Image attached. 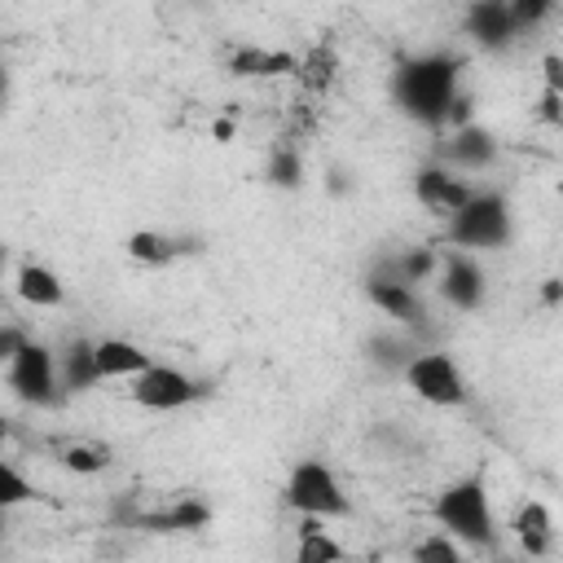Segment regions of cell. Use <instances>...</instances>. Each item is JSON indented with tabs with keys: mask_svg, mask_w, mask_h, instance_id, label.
I'll use <instances>...</instances> for the list:
<instances>
[{
	"mask_svg": "<svg viewBox=\"0 0 563 563\" xmlns=\"http://www.w3.org/2000/svg\"><path fill=\"white\" fill-rule=\"evenodd\" d=\"M435 286H440L444 303L457 308V312H475V308L484 303V295H488L484 268H479V260L466 255V251H444V255H440Z\"/></svg>",
	"mask_w": 563,
	"mask_h": 563,
	"instance_id": "8",
	"label": "cell"
},
{
	"mask_svg": "<svg viewBox=\"0 0 563 563\" xmlns=\"http://www.w3.org/2000/svg\"><path fill=\"white\" fill-rule=\"evenodd\" d=\"M40 497V488L0 453V510L9 515V510H18V506H26V501H35Z\"/></svg>",
	"mask_w": 563,
	"mask_h": 563,
	"instance_id": "24",
	"label": "cell"
},
{
	"mask_svg": "<svg viewBox=\"0 0 563 563\" xmlns=\"http://www.w3.org/2000/svg\"><path fill=\"white\" fill-rule=\"evenodd\" d=\"M264 176H268L277 189H299V185H303V154H299L295 145H277V150L268 154Z\"/></svg>",
	"mask_w": 563,
	"mask_h": 563,
	"instance_id": "25",
	"label": "cell"
},
{
	"mask_svg": "<svg viewBox=\"0 0 563 563\" xmlns=\"http://www.w3.org/2000/svg\"><path fill=\"white\" fill-rule=\"evenodd\" d=\"M9 97V66H4V57H0V101Z\"/></svg>",
	"mask_w": 563,
	"mask_h": 563,
	"instance_id": "32",
	"label": "cell"
},
{
	"mask_svg": "<svg viewBox=\"0 0 563 563\" xmlns=\"http://www.w3.org/2000/svg\"><path fill=\"white\" fill-rule=\"evenodd\" d=\"M400 378H405V387H409L422 405H435V409H462V405L471 400V387H466L462 365H457L449 352H440V347H418V352L405 361Z\"/></svg>",
	"mask_w": 563,
	"mask_h": 563,
	"instance_id": "5",
	"label": "cell"
},
{
	"mask_svg": "<svg viewBox=\"0 0 563 563\" xmlns=\"http://www.w3.org/2000/svg\"><path fill=\"white\" fill-rule=\"evenodd\" d=\"M339 70H343V62H339V48H334L330 40H317V44H308V48L299 53V62H295V79H299V92H303L308 101H321V97L334 88Z\"/></svg>",
	"mask_w": 563,
	"mask_h": 563,
	"instance_id": "15",
	"label": "cell"
},
{
	"mask_svg": "<svg viewBox=\"0 0 563 563\" xmlns=\"http://www.w3.org/2000/svg\"><path fill=\"white\" fill-rule=\"evenodd\" d=\"M431 519L462 550H479V554L497 550V510H493V493H488L484 471L457 475L453 484H444L431 501Z\"/></svg>",
	"mask_w": 563,
	"mask_h": 563,
	"instance_id": "2",
	"label": "cell"
},
{
	"mask_svg": "<svg viewBox=\"0 0 563 563\" xmlns=\"http://www.w3.org/2000/svg\"><path fill=\"white\" fill-rule=\"evenodd\" d=\"M229 136H233V123H229V119H220V123H216V141H229Z\"/></svg>",
	"mask_w": 563,
	"mask_h": 563,
	"instance_id": "31",
	"label": "cell"
},
{
	"mask_svg": "<svg viewBox=\"0 0 563 563\" xmlns=\"http://www.w3.org/2000/svg\"><path fill=\"white\" fill-rule=\"evenodd\" d=\"M13 290H18V299H22L26 308H62V303H66L62 277H57L48 264H40V260H22V264H18Z\"/></svg>",
	"mask_w": 563,
	"mask_h": 563,
	"instance_id": "19",
	"label": "cell"
},
{
	"mask_svg": "<svg viewBox=\"0 0 563 563\" xmlns=\"http://www.w3.org/2000/svg\"><path fill=\"white\" fill-rule=\"evenodd\" d=\"M299 53L290 48H260V44H233L229 48V75L238 79H277V75H295Z\"/></svg>",
	"mask_w": 563,
	"mask_h": 563,
	"instance_id": "16",
	"label": "cell"
},
{
	"mask_svg": "<svg viewBox=\"0 0 563 563\" xmlns=\"http://www.w3.org/2000/svg\"><path fill=\"white\" fill-rule=\"evenodd\" d=\"M4 383H9V391H13L22 405H31V409H53V405L66 400V396H62V383H57V352H48V347L35 343V339H26L22 352L4 365Z\"/></svg>",
	"mask_w": 563,
	"mask_h": 563,
	"instance_id": "6",
	"label": "cell"
},
{
	"mask_svg": "<svg viewBox=\"0 0 563 563\" xmlns=\"http://www.w3.org/2000/svg\"><path fill=\"white\" fill-rule=\"evenodd\" d=\"M497 563H506V559H497Z\"/></svg>",
	"mask_w": 563,
	"mask_h": 563,
	"instance_id": "34",
	"label": "cell"
},
{
	"mask_svg": "<svg viewBox=\"0 0 563 563\" xmlns=\"http://www.w3.org/2000/svg\"><path fill=\"white\" fill-rule=\"evenodd\" d=\"M282 501L286 510H295L299 519H347L352 515V497L343 488V479L334 475L330 462L321 457H303L290 466L286 484H282Z\"/></svg>",
	"mask_w": 563,
	"mask_h": 563,
	"instance_id": "4",
	"label": "cell"
},
{
	"mask_svg": "<svg viewBox=\"0 0 563 563\" xmlns=\"http://www.w3.org/2000/svg\"><path fill=\"white\" fill-rule=\"evenodd\" d=\"M435 163L449 167V172H457V176H466V172H484V167L497 163V136H493L488 128H479V123L453 128V132L440 141Z\"/></svg>",
	"mask_w": 563,
	"mask_h": 563,
	"instance_id": "9",
	"label": "cell"
},
{
	"mask_svg": "<svg viewBox=\"0 0 563 563\" xmlns=\"http://www.w3.org/2000/svg\"><path fill=\"white\" fill-rule=\"evenodd\" d=\"M444 238L453 242V251H466V255L510 246V238H515V211H510L506 194H497V189H475L471 202L449 216Z\"/></svg>",
	"mask_w": 563,
	"mask_h": 563,
	"instance_id": "3",
	"label": "cell"
},
{
	"mask_svg": "<svg viewBox=\"0 0 563 563\" xmlns=\"http://www.w3.org/2000/svg\"><path fill=\"white\" fill-rule=\"evenodd\" d=\"M413 563H471V559H466V550H462L453 537L431 532V537H422V541L413 545Z\"/></svg>",
	"mask_w": 563,
	"mask_h": 563,
	"instance_id": "26",
	"label": "cell"
},
{
	"mask_svg": "<svg viewBox=\"0 0 563 563\" xmlns=\"http://www.w3.org/2000/svg\"><path fill=\"white\" fill-rule=\"evenodd\" d=\"M128 523L145 528V532H198V528L211 523V506L202 497L180 493V497H172V501H163L154 510H136Z\"/></svg>",
	"mask_w": 563,
	"mask_h": 563,
	"instance_id": "13",
	"label": "cell"
},
{
	"mask_svg": "<svg viewBox=\"0 0 563 563\" xmlns=\"http://www.w3.org/2000/svg\"><path fill=\"white\" fill-rule=\"evenodd\" d=\"M57 462H62L70 475H101V471H110L114 449H110L106 440L75 435V440H62V444H57Z\"/></svg>",
	"mask_w": 563,
	"mask_h": 563,
	"instance_id": "22",
	"label": "cell"
},
{
	"mask_svg": "<svg viewBox=\"0 0 563 563\" xmlns=\"http://www.w3.org/2000/svg\"><path fill=\"white\" fill-rule=\"evenodd\" d=\"M435 268H440V251L435 246H409V251L391 255L387 268H378V273H387V277H396V282H405V286L418 290V282H431Z\"/></svg>",
	"mask_w": 563,
	"mask_h": 563,
	"instance_id": "23",
	"label": "cell"
},
{
	"mask_svg": "<svg viewBox=\"0 0 563 563\" xmlns=\"http://www.w3.org/2000/svg\"><path fill=\"white\" fill-rule=\"evenodd\" d=\"M510 532H515V541L523 545L528 559H545V554L554 550V515H550V506H545L541 497H528V501L515 510Z\"/></svg>",
	"mask_w": 563,
	"mask_h": 563,
	"instance_id": "17",
	"label": "cell"
},
{
	"mask_svg": "<svg viewBox=\"0 0 563 563\" xmlns=\"http://www.w3.org/2000/svg\"><path fill=\"white\" fill-rule=\"evenodd\" d=\"M541 75H545V88L550 92H563V57L559 53H545L541 57Z\"/></svg>",
	"mask_w": 563,
	"mask_h": 563,
	"instance_id": "29",
	"label": "cell"
},
{
	"mask_svg": "<svg viewBox=\"0 0 563 563\" xmlns=\"http://www.w3.org/2000/svg\"><path fill=\"white\" fill-rule=\"evenodd\" d=\"M471 194H475V185H471L466 176L440 167V163H422V167L413 172V198H418L431 216H440V220H449L457 207H466Z\"/></svg>",
	"mask_w": 563,
	"mask_h": 563,
	"instance_id": "10",
	"label": "cell"
},
{
	"mask_svg": "<svg viewBox=\"0 0 563 563\" xmlns=\"http://www.w3.org/2000/svg\"><path fill=\"white\" fill-rule=\"evenodd\" d=\"M559 299H563V282H559V277H545V286H541V303H545V308H559Z\"/></svg>",
	"mask_w": 563,
	"mask_h": 563,
	"instance_id": "30",
	"label": "cell"
},
{
	"mask_svg": "<svg viewBox=\"0 0 563 563\" xmlns=\"http://www.w3.org/2000/svg\"><path fill=\"white\" fill-rule=\"evenodd\" d=\"M128 396H132V405H141V409H150V413H176V409H189L194 400H202L207 387H202L194 374L154 361L150 369H141V374L132 378Z\"/></svg>",
	"mask_w": 563,
	"mask_h": 563,
	"instance_id": "7",
	"label": "cell"
},
{
	"mask_svg": "<svg viewBox=\"0 0 563 563\" xmlns=\"http://www.w3.org/2000/svg\"><path fill=\"white\" fill-rule=\"evenodd\" d=\"M123 251H128V260L132 264H141V268H167V264H176L185 251H194L180 233H163V229H136V233H128V242H123Z\"/></svg>",
	"mask_w": 563,
	"mask_h": 563,
	"instance_id": "18",
	"label": "cell"
},
{
	"mask_svg": "<svg viewBox=\"0 0 563 563\" xmlns=\"http://www.w3.org/2000/svg\"><path fill=\"white\" fill-rule=\"evenodd\" d=\"M0 537H4V510H0Z\"/></svg>",
	"mask_w": 563,
	"mask_h": 563,
	"instance_id": "33",
	"label": "cell"
},
{
	"mask_svg": "<svg viewBox=\"0 0 563 563\" xmlns=\"http://www.w3.org/2000/svg\"><path fill=\"white\" fill-rule=\"evenodd\" d=\"M462 31H466L479 48H493V53H501V48H510V44L519 40L506 0H475V4H466V9H462Z\"/></svg>",
	"mask_w": 563,
	"mask_h": 563,
	"instance_id": "12",
	"label": "cell"
},
{
	"mask_svg": "<svg viewBox=\"0 0 563 563\" xmlns=\"http://www.w3.org/2000/svg\"><path fill=\"white\" fill-rule=\"evenodd\" d=\"M365 299H369L387 321H396V325H422V321H427L422 295H418L413 286L387 277V273H369V277H365Z\"/></svg>",
	"mask_w": 563,
	"mask_h": 563,
	"instance_id": "11",
	"label": "cell"
},
{
	"mask_svg": "<svg viewBox=\"0 0 563 563\" xmlns=\"http://www.w3.org/2000/svg\"><path fill=\"white\" fill-rule=\"evenodd\" d=\"M92 361H97V378H101V383H106V378H128V383H132L141 369L154 365V356H150L141 343L123 339V334L92 339Z\"/></svg>",
	"mask_w": 563,
	"mask_h": 563,
	"instance_id": "14",
	"label": "cell"
},
{
	"mask_svg": "<svg viewBox=\"0 0 563 563\" xmlns=\"http://www.w3.org/2000/svg\"><path fill=\"white\" fill-rule=\"evenodd\" d=\"M537 119H541V123H550V128H559V123H563V92H550V88H541V101H537Z\"/></svg>",
	"mask_w": 563,
	"mask_h": 563,
	"instance_id": "28",
	"label": "cell"
},
{
	"mask_svg": "<svg viewBox=\"0 0 563 563\" xmlns=\"http://www.w3.org/2000/svg\"><path fill=\"white\" fill-rule=\"evenodd\" d=\"M391 97L405 119H413L422 128H440L449 119L453 101L462 97V57L440 53V48L405 57L391 75Z\"/></svg>",
	"mask_w": 563,
	"mask_h": 563,
	"instance_id": "1",
	"label": "cell"
},
{
	"mask_svg": "<svg viewBox=\"0 0 563 563\" xmlns=\"http://www.w3.org/2000/svg\"><path fill=\"white\" fill-rule=\"evenodd\" d=\"M57 383H62V396H84L92 391L101 378H97V361H92V339H70L57 356Z\"/></svg>",
	"mask_w": 563,
	"mask_h": 563,
	"instance_id": "20",
	"label": "cell"
},
{
	"mask_svg": "<svg viewBox=\"0 0 563 563\" xmlns=\"http://www.w3.org/2000/svg\"><path fill=\"white\" fill-rule=\"evenodd\" d=\"M295 563H347V550L321 519H299L295 528Z\"/></svg>",
	"mask_w": 563,
	"mask_h": 563,
	"instance_id": "21",
	"label": "cell"
},
{
	"mask_svg": "<svg viewBox=\"0 0 563 563\" xmlns=\"http://www.w3.org/2000/svg\"><path fill=\"white\" fill-rule=\"evenodd\" d=\"M31 334L22 330V325H13V321H0V365H9L18 352H22V343H26Z\"/></svg>",
	"mask_w": 563,
	"mask_h": 563,
	"instance_id": "27",
	"label": "cell"
}]
</instances>
